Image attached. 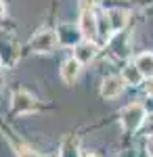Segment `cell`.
<instances>
[{"label": "cell", "instance_id": "6da1fadb", "mask_svg": "<svg viewBox=\"0 0 153 157\" xmlns=\"http://www.w3.org/2000/svg\"><path fill=\"white\" fill-rule=\"evenodd\" d=\"M145 117H147V111L141 103H130L122 109V126L128 132H136L141 128V124L145 121Z\"/></svg>", "mask_w": 153, "mask_h": 157}, {"label": "cell", "instance_id": "e0dca14e", "mask_svg": "<svg viewBox=\"0 0 153 157\" xmlns=\"http://www.w3.org/2000/svg\"><path fill=\"white\" fill-rule=\"evenodd\" d=\"M4 15H6V6H4V4H2V0H0V19H2Z\"/></svg>", "mask_w": 153, "mask_h": 157}, {"label": "cell", "instance_id": "277c9868", "mask_svg": "<svg viewBox=\"0 0 153 157\" xmlns=\"http://www.w3.org/2000/svg\"><path fill=\"white\" fill-rule=\"evenodd\" d=\"M55 34H57V42L63 44V46H76L78 42H82V40H84L82 34H80V29H78V27H73L71 23L59 25Z\"/></svg>", "mask_w": 153, "mask_h": 157}, {"label": "cell", "instance_id": "4fadbf2b", "mask_svg": "<svg viewBox=\"0 0 153 157\" xmlns=\"http://www.w3.org/2000/svg\"><path fill=\"white\" fill-rule=\"evenodd\" d=\"M19 157H40L36 151H32V149H27V147H21L19 149Z\"/></svg>", "mask_w": 153, "mask_h": 157}, {"label": "cell", "instance_id": "7a4b0ae2", "mask_svg": "<svg viewBox=\"0 0 153 157\" xmlns=\"http://www.w3.org/2000/svg\"><path fill=\"white\" fill-rule=\"evenodd\" d=\"M29 46L36 52H50V50L57 46V34L50 32V29H42V32H36L34 38L29 40Z\"/></svg>", "mask_w": 153, "mask_h": 157}, {"label": "cell", "instance_id": "7c38bea8", "mask_svg": "<svg viewBox=\"0 0 153 157\" xmlns=\"http://www.w3.org/2000/svg\"><path fill=\"white\" fill-rule=\"evenodd\" d=\"M96 21H99V36L103 38V40H107V38L111 36V23H109V17H107V13L105 15H101V17H96Z\"/></svg>", "mask_w": 153, "mask_h": 157}, {"label": "cell", "instance_id": "ba28073f", "mask_svg": "<svg viewBox=\"0 0 153 157\" xmlns=\"http://www.w3.org/2000/svg\"><path fill=\"white\" fill-rule=\"evenodd\" d=\"M80 69H82V63L78 59H69L63 63V67H61V78H63V82L65 84H73L76 80H78V75H80Z\"/></svg>", "mask_w": 153, "mask_h": 157}, {"label": "cell", "instance_id": "8992f818", "mask_svg": "<svg viewBox=\"0 0 153 157\" xmlns=\"http://www.w3.org/2000/svg\"><path fill=\"white\" fill-rule=\"evenodd\" d=\"M13 109L17 113H29V111H36L38 109V103H36V98L29 92L19 90V92L13 94Z\"/></svg>", "mask_w": 153, "mask_h": 157}, {"label": "cell", "instance_id": "5b68a950", "mask_svg": "<svg viewBox=\"0 0 153 157\" xmlns=\"http://www.w3.org/2000/svg\"><path fill=\"white\" fill-rule=\"evenodd\" d=\"M122 90H124V80L118 75H109L101 84V97L111 101V98H118L122 94Z\"/></svg>", "mask_w": 153, "mask_h": 157}, {"label": "cell", "instance_id": "2e32d148", "mask_svg": "<svg viewBox=\"0 0 153 157\" xmlns=\"http://www.w3.org/2000/svg\"><path fill=\"white\" fill-rule=\"evenodd\" d=\"M84 4H86V6H90V9H94L96 4H101V0H84Z\"/></svg>", "mask_w": 153, "mask_h": 157}, {"label": "cell", "instance_id": "5bb4252c", "mask_svg": "<svg viewBox=\"0 0 153 157\" xmlns=\"http://www.w3.org/2000/svg\"><path fill=\"white\" fill-rule=\"evenodd\" d=\"M145 92H147V94L153 98V75L147 80V82H145Z\"/></svg>", "mask_w": 153, "mask_h": 157}, {"label": "cell", "instance_id": "9a60e30c", "mask_svg": "<svg viewBox=\"0 0 153 157\" xmlns=\"http://www.w3.org/2000/svg\"><path fill=\"white\" fill-rule=\"evenodd\" d=\"M145 149H147V153H149V157H153V134H151V136H147V143H145Z\"/></svg>", "mask_w": 153, "mask_h": 157}, {"label": "cell", "instance_id": "9c48e42d", "mask_svg": "<svg viewBox=\"0 0 153 157\" xmlns=\"http://www.w3.org/2000/svg\"><path fill=\"white\" fill-rule=\"evenodd\" d=\"M107 17H109L113 32H122L124 25L128 23V11H124V9H111V11H107Z\"/></svg>", "mask_w": 153, "mask_h": 157}, {"label": "cell", "instance_id": "ac0fdd59", "mask_svg": "<svg viewBox=\"0 0 153 157\" xmlns=\"http://www.w3.org/2000/svg\"><path fill=\"white\" fill-rule=\"evenodd\" d=\"M80 157H99V155H96V153H92V151H84Z\"/></svg>", "mask_w": 153, "mask_h": 157}, {"label": "cell", "instance_id": "30bf717a", "mask_svg": "<svg viewBox=\"0 0 153 157\" xmlns=\"http://www.w3.org/2000/svg\"><path fill=\"white\" fill-rule=\"evenodd\" d=\"M134 65L139 67L143 78H151L153 75V52H141L136 57V61H134Z\"/></svg>", "mask_w": 153, "mask_h": 157}, {"label": "cell", "instance_id": "3957f363", "mask_svg": "<svg viewBox=\"0 0 153 157\" xmlns=\"http://www.w3.org/2000/svg\"><path fill=\"white\" fill-rule=\"evenodd\" d=\"M80 34L84 40H94L99 36V21H96V15L92 13V9H86L80 15V25H78Z\"/></svg>", "mask_w": 153, "mask_h": 157}, {"label": "cell", "instance_id": "8fae6325", "mask_svg": "<svg viewBox=\"0 0 153 157\" xmlns=\"http://www.w3.org/2000/svg\"><path fill=\"white\" fill-rule=\"evenodd\" d=\"M122 80H124V84L139 86L143 82V75H141V71H139V67H136L134 63H130V65H126V67L122 69Z\"/></svg>", "mask_w": 153, "mask_h": 157}, {"label": "cell", "instance_id": "52a82bcc", "mask_svg": "<svg viewBox=\"0 0 153 157\" xmlns=\"http://www.w3.org/2000/svg\"><path fill=\"white\" fill-rule=\"evenodd\" d=\"M96 57V44L92 40H82L73 46V59H78L80 63H90Z\"/></svg>", "mask_w": 153, "mask_h": 157}]
</instances>
